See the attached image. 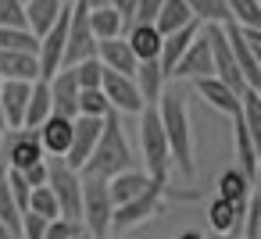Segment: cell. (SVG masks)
<instances>
[{
	"label": "cell",
	"mask_w": 261,
	"mask_h": 239,
	"mask_svg": "<svg viewBox=\"0 0 261 239\" xmlns=\"http://www.w3.org/2000/svg\"><path fill=\"white\" fill-rule=\"evenodd\" d=\"M158 118H161V129H165V139H168V154H172V168H179L186 178L197 171L193 164V129H190V111H186V100L182 93L175 89H165L158 97Z\"/></svg>",
	"instance_id": "1"
},
{
	"label": "cell",
	"mask_w": 261,
	"mask_h": 239,
	"mask_svg": "<svg viewBox=\"0 0 261 239\" xmlns=\"http://www.w3.org/2000/svg\"><path fill=\"white\" fill-rule=\"evenodd\" d=\"M136 168V154L122 132V122H118V111H111L100 125V136H97V146L93 154L86 157V164L79 168V175H90V178H115L118 171H129Z\"/></svg>",
	"instance_id": "2"
},
{
	"label": "cell",
	"mask_w": 261,
	"mask_h": 239,
	"mask_svg": "<svg viewBox=\"0 0 261 239\" xmlns=\"http://www.w3.org/2000/svg\"><path fill=\"white\" fill-rule=\"evenodd\" d=\"M193 200L197 193H172L168 189V182H150L140 196H133L129 203H118L115 207V214H111V232H125V228H136V225H143L147 218H154L161 207H165V200Z\"/></svg>",
	"instance_id": "3"
},
{
	"label": "cell",
	"mask_w": 261,
	"mask_h": 239,
	"mask_svg": "<svg viewBox=\"0 0 261 239\" xmlns=\"http://www.w3.org/2000/svg\"><path fill=\"white\" fill-rule=\"evenodd\" d=\"M140 146H143L147 175L158 178V182H168L172 154H168V139H165V129H161V118H158V107L154 104H147L140 111Z\"/></svg>",
	"instance_id": "4"
},
{
	"label": "cell",
	"mask_w": 261,
	"mask_h": 239,
	"mask_svg": "<svg viewBox=\"0 0 261 239\" xmlns=\"http://www.w3.org/2000/svg\"><path fill=\"white\" fill-rule=\"evenodd\" d=\"M83 178V228L93 239H108L111 235V214H115V200L108 193V178Z\"/></svg>",
	"instance_id": "5"
},
{
	"label": "cell",
	"mask_w": 261,
	"mask_h": 239,
	"mask_svg": "<svg viewBox=\"0 0 261 239\" xmlns=\"http://www.w3.org/2000/svg\"><path fill=\"white\" fill-rule=\"evenodd\" d=\"M47 186L58 200V218L79 221L83 225V178L75 168H68L65 161L47 164Z\"/></svg>",
	"instance_id": "6"
},
{
	"label": "cell",
	"mask_w": 261,
	"mask_h": 239,
	"mask_svg": "<svg viewBox=\"0 0 261 239\" xmlns=\"http://www.w3.org/2000/svg\"><path fill=\"white\" fill-rule=\"evenodd\" d=\"M86 57H97V36L90 29V8L83 0H75L72 11H68V33H65V57H61V68L65 65H79Z\"/></svg>",
	"instance_id": "7"
},
{
	"label": "cell",
	"mask_w": 261,
	"mask_h": 239,
	"mask_svg": "<svg viewBox=\"0 0 261 239\" xmlns=\"http://www.w3.org/2000/svg\"><path fill=\"white\" fill-rule=\"evenodd\" d=\"M222 33H225V40H229V54H232L236 68H240L243 82H247L250 89H261V54L247 43V36L240 33V25H236V22H225V25H222Z\"/></svg>",
	"instance_id": "8"
},
{
	"label": "cell",
	"mask_w": 261,
	"mask_h": 239,
	"mask_svg": "<svg viewBox=\"0 0 261 239\" xmlns=\"http://www.w3.org/2000/svg\"><path fill=\"white\" fill-rule=\"evenodd\" d=\"M100 125H104V118H90V114H75L72 118V139H68V150H65V164L68 168H83L86 164V157L93 154V146H97V136H100Z\"/></svg>",
	"instance_id": "9"
},
{
	"label": "cell",
	"mask_w": 261,
	"mask_h": 239,
	"mask_svg": "<svg viewBox=\"0 0 261 239\" xmlns=\"http://www.w3.org/2000/svg\"><path fill=\"white\" fill-rule=\"evenodd\" d=\"M100 89H104L111 111H118V114H140L147 107L143 97H140V89H136V82H133V75H122V72H108L104 68Z\"/></svg>",
	"instance_id": "10"
},
{
	"label": "cell",
	"mask_w": 261,
	"mask_h": 239,
	"mask_svg": "<svg viewBox=\"0 0 261 239\" xmlns=\"http://www.w3.org/2000/svg\"><path fill=\"white\" fill-rule=\"evenodd\" d=\"M204 75H215L211 72V47H207V36H204V25L200 33L190 40V47L182 50V57L172 65V75L168 79H204Z\"/></svg>",
	"instance_id": "11"
},
{
	"label": "cell",
	"mask_w": 261,
	"mask_h": 239,
	"mask_svg": "<svg viewBox=\"0 0 261 239\" xmlns=\"http://www.w3.org/2000/svg\"><path fill=\"white\" fill-rule=\"evenodd\" d=\"M47 89H50V114H61V118L79 114V82H75V72L68 65L47 79Z\"/></svg>",
	"instance_id": "12"
},
{
	"label": "cell",
	"mask_w": 261,
	"mask_h": 239,
	"mask_svg": "<svg viewBox=\"0 0 261 239\" xmlns=\"http://www.w3.org/2000/svg\"><path fill=\"white\" fill-rule=\"evenodd\" d=\"M36 161H43V146H40L36 129H8V168L22 171Z\"/></svg>",
	"instance_id": "13"
},
{
	"label": "cell",
	"mask_w": 261,
	"mask_h": 239,
	"mask_svg": "<svg viewBox=\"0 0 261 239\" xmlns=\"http://www.w3.org/2000/svg\"><path fill=\"white\" fill-rule=\"evenodd\" d=\"M193 89H197V97H200L207 107H215V111H222V114H236V111H240V93H236L232 86H225L218 75L193 79Z\"/></svg>",
	"instance_id": "14"
},
{
	"label": "cell",
	"mask_w": 261,
	"mask_h": 239,
	"mask_svg": "<svg viewBox=\"0 0 261 239\" xmlns=\"http://www.w3.org/2000/svg\"><path fill=\"white\" fill-rule=\"evenodd\" d=\"M232 118V143H236V168L250 178V182H257V154H261V143L250 136V129L243 125V118H240V111L236 114H229Z\"/></svg>",
	"instance_id": "15"
},
{
	"label": "cell",
	"mask_w": 261,
	"mask_h": 239,
	"mask_svg": "<svg viewBox=\"0 0 261 239\" xmlns=\"http://www.w3.org/2000/svg\"><path fill=\"white\" fill-rule=\"evenodd\" d=\"M97 61L108 68V72H122V75H133L136 72V54L133 47L125 43V36H111V40H97Z\"/></svg>",
	"instance_id": "16"
},
{
	"label": "cell",
	"mask_w": 261,
	"mask_h": 239,
	"mask_svg": "<svg viewBox=\"0 0 261 239\" xmlns=\"http://www.w3.org/2000/svg\"><path fill=\"white\" fill-rule=\"evenodd\" d=\"M29 89H33V82H22V79H4V82H0V111H4L11 129H22Z\"/></svg>",
	"instance_id": "17"
},
{
	"label": "cell",
	"mask_w": 261,
	"mask_h": 239,
	"mask_svg": "<svg viewBox=\"0 0 261 239\" xmlns=\"http://www.w3.org/2000/svg\"><path fill=\"white\" fill-rule=\"evenodd\" d=\"M200 33V22H190V25H182V29H175V33H165L161 36V50H158V65H161V72H165V79L172 75V65L182 57V50L190 47V40Z\"/></svg>",
	"instance_id": "18"
},
{
	"label": "cell",
	"mask_w": 261,
	"mask_h": 239,
	"mask_svg": "<svg viewBox=\"0 0 261 239\" xmlns=\"http://www.w3.org/2000/svg\"><path fill=\"white\" fill-rule=\"evenodd\" d=\"M36 136H40V146H43V154L65 157V150H68V139H72V118L50 114V118H43V125L36 129Z\"/></svg>",
	"instance_id": "19"
},
{
	"label": "cell",
	"mask_w": 261,
	"mask_h": 239,
	"mask_svg": "<svg viewBox=\"0 0 261 239\" xmlns=\"http://www.w3.org/2000/svg\"><path fill=\"white\" fill-rule=\"evenodd\" d=\"M125 43L133 47V54H136V61H150V57H158V50H161V33L154 29V22H133V25H125Z\"/></svg>",
	"instance_id": "20"
},
{
	"label": "cell",
	"mask_w": 261,
	"mask_h": 239,
	"mask_svg": "<svg viewBox=\"0 0 261 239\" xmlns=\"http://www.w3.org/2000/svg\"><path fill=\"white\" fill-rule=\"evenodd\" d=\"M0 79L36 82V79H40V61H36V54H25V50H0Z\"/></svg>",
	"instance_id": "21"
},
{
	"label": "cell",
	"mask_w": 261,
	"mask_h": 239,
	"mask_svg": "<svg viewBox=\"0 0 261 239\" xmlns=\"http://www.w3.org/2000/svg\"><path fill=\"white\" fill-rule=\"evenodd\" d=\"M150 182H154V178H150L147 171L129 168V171H118L115 178H108V193H111V200H115V207H118V203H129L133 196H140Z\"/></svg>",
	"instance_id": "22"
},
{
	"label": "cell",
	"mask_w": 261,
	"mask_h": 239,
	"mask_svg": "<svg viewBox=\"0 0 261 239\" xmlns=\"http://www.w3.org/2000/svg\"><path fill=\"white\" fill-rule=\"evenodd\" d=\"M61 11H65L61 0H25V29L40 40V36L58 22Z\"/></svg>",
	"instance_id": "23"
},
{
	"label": "cell",
	"mask_w": 261,
	"mask_h": 239,
	"mask_svg": "<svg viewBox=\"0 0 261 239\" xmlns=\"http://www.w3.org/2000/svg\"><path fill=\"white\" fill-rule=\"evenodd\" d=\"M133 82H136V89H140L143 104H158V97L165 93V72H161L158 57L140 61V65H136V72H133Z\"/></svg>",
	"instance_id": "24"
},
{
	"label": "cell",
	"mask_w": 261,
	"mask_h": 239,
	"mask_svg": "<svg viewBox=\"0 0 261 239\" xmlns=\"http://www.w3.org/2000/svg\"><path fill=\"white\" fill-rule=\"evenodd\" d=\"M218 196L229 200L232 207H247V200L254 196V182L232 164V168H225V171L218 175Z\"/></svg>",
	"instance_id": "25"
},
{
	"label": "cell",
	"mask_w": 261,
	"mask_h": 239,
	"mask_svg": "<svg viewBox=\"0 0 261 239\" xmlns=\"http://www.w3.org/2000/svg\"><path fill=\"white\" fill-rule=\"evenodd\" d=\"M43 118H50V89H47V79H36L33 89H29V104H25L22 129H40Z\"/></svg>",
	"instance_id": "26"
},
{
	"label": "cell",
	"mask_w": 261,
	"mask_h": 239,
	"mask_svg": "<svg viewBox=\"0 0 261 239\" xmlns=\"http://www.w3.org/2000/svg\"><path fill=\"white\" fill-rule=\"evenodd\" d=\"M190 22H197V18L190 15L186 0H165V4L158 8V15H154V29H158L161 36H165V33H175V29L190 25Z\"/></svg>",
	"instance_id": "27"
},
{
	"label": "cell",
	"mask_w": 261,
	"mask_h": 239,
	"mask_svg": "<svg viewBox=\"0 0 261 239\" xmlns=\"http://www.w3.org/2000/svg\"><path fill=\"white\" fill-rule=\"evenodd\" d=\"M240 218H243V207H232L222 196H215L207 203V225H211V232H240Z\"/></svg>",
	"instance_id": "28"
},
{
	"label": "cell",
	"mask_w": 261,
	"mask_h": 239,
	"mask_svg": "<svg viewBox=\"0 0 261 239\" xmlns=\"http://www.w3.org/2000/svg\"><path fill=\"white\" fill-rule=\"evenodd\" d=\"M90 29H93L97 40H111V36L125 33V22L111 4H100V8H90Z\"/></svg>",
	"instance_id": "29"
},
{
	"label": "cell",
	"mask_w": 261,
	"mask_h": 239,
	"mask_svg": "<svg viewBox=\"0 0 261 239\" xmlns=\"http://www.w3.org/2000/svg\"><path fill=\"white\" fill-rule=\"evenodd\" d=\"M190 15L200 22V25H225L229 22V8L225 0H186Z\"/></svg>",
	"instance_id": "30"
},
{
	"label": "cell",
	"mask_w": 261,
	"mask_h": 239,
	"mask_svg": "<svg viewBox=\"0 0 261 239\" xmlns=\"http://www.w3.org/2000/svg\"><path fill=\"white\" fill-rule=\"evenodd\" d=\"M40 40L25 29V25H0V50H25L36 54Z\"/></svg>",
	"instance_id": "31"
},
{
	"label": "cell",
	"mask_w": 261,
	"mask_h": 239,
	"mask_svg": "<svg viewBox=\"0 0 261 239\" xmlns=\"http://www.w3.org/2000/svg\"><path fill=\"white\" fill-rule=\"evenodd\" d=\"M25 211H33V214H40V218H47V221L58 218V200H54V193H50L47 182L29 189V203H25Z\"/></svg>",
	"instance_id": "32"
},
{
	"label": "cell",
	"mask_w": 261,
	"mask_h": 239,
	"mask_svg": "<svg viewBox=\"0 0 261 239\" xmlns=\"http://www.w3.org/2000/svg\"><path fill=\"white\" fill-rule=\"evenodd\" d=\"M229 22L236 25H261V0H225Z\"/></svg>",
	"instance_id": "33"
},
{
	"label": "cell",
	"mask_w": 261,
	"mask_h": 239,
	"mask_svg": "<svg viewBox=\"0 0 261 239\" xmlns=\"http://www.w3.org/2000/svg\"><path fill=\"white\" fill-rule=\"evenodd\" d=\"M68 68L75 72V82H79V89H100L104 65H100L97 57H86V61H79V65H68Z\"/></svg>",
	"instance_id": "34"
},
{
	"label": "cell",
	"mask_w": 261,
	"mask_h": 239,
	"mask_svg": "<svg viewBox=\"0 0 261 239\" xmlns=\"http://www.w3.org/2000/svg\"><path fill=\"white\" fill-rule=\"evenodd\" d=\"M79 114L108 118V114H111V104H108L104 89H79Z\"/></svg>",
	"instance_id": "35"
},
{
	"label": "cell",
	"mask_w": 261,
	"mask_h": 239,
	"mask_svg": "<svg viewBox=\"0 0 261 239\" xmlns=\"http://www.w3.org/2000/svg\"><path fill=\"white\" fill-rule=\"evenodd\" d=\"M86 228L79 221H68V218H50L47 228H43V239H79Z\"/></svg>",
	"instance_id": "36"
},
{
	"label": "cell",
	"mask_w": 261,
	"mask_h": 239,
	"mask_svg": "<svg viewBox=\"0 0 261 239\" xmlns=\"http://www.w3.org/2000/svg\"><path fill=\"white\" fill-rule=\"evenodd\" d=\"M0 25H25V0H0Z\"/></svg>",
	"instance_id": "37"
},
{
	"label": "cell",
	"mask_w": 261,
	"mask_h": 239,
	"mask_svg": "<svg viewBox=\"0 0 261 239\" xmlns=\"http://www.w3.org/2000/svg\"><path fill=\"white\" fill-rule=\"evenodd\" d=\"M165 4V0H136V11H133V22H154L158 8ZM129 22V25H133Z\"/></svg>",
	"instance_id": "38"
},
{
	"label": "cell",
	"mask_w": 261,
	"mask_h": 239,
	"mask_svg": "<svg viewBox=\"0 0 261 239\" xmlns=\"http://www.w3.org/2000/svg\"><path fill=\"white\" fill-rule=\"evenodd\" d=\"M22 178H25L29 186H43V182H47V161H36V164L22 168Z\"/></svg>",
	"instance_id": "39"
},
{
	"label": "cell",
	"mask_w": 261,
	"mask_h": 239,
	"mask_svg": "<svg viewBox=\"0 0 261 239\" xmlns=\"http://www.w3.org/2000/svg\"><path fill=\"white\" fill-rule=\"evenodd\" d=\"M108 4H111V8H115V11L122 15V22H125V25L133 22V11H136V0H108Z\"/></svg>",
	"instance_id": "40"
},
{
	"label": "cell",
	"mask_w": 261,
	"mask_h": 239,
	"mask_svg": "<svg viewBox=\"0 0 261 239\" xmlns=\"http://www.w3.org/2000/svg\"><path fill=\"white\" fill-rule=\"evenodd\" d=\"M204 239H243L240 232H211V235H204Z\"/></svg>",
	"instance_id": "41"
},
{
	"label": "cell",
	"mask_w": 261,
	"mask_h": 239,
	"mask_svg": "<svg viewBox=\"0 0 261 239\" xmlns=\"http://www.w3.org/2000/svg\"><path fill=\"white\" fill-rule=\"evenodd\" d=\"M175 239H204V235H200V232H193V228H186V232H179Z\"/></svg>",
	"instance_id": "42"
},
{
	"label": "cell",
	"mask_w": 261,
	"mask_h": 239,
	"mask_svg": "<svg viewBox=\"0 0 261 239\" xmlns=\"http://www.w3.org/2000/svg\"><path fill=\"white\" fill-rule=\"evenodd\" d=\"M8 129H11V125H8V118H4V111H0V136H8Z\"/></svg>",
	"instance_id": "43"
},
{
	"label": "cell",
	"mask_w": 261,
	"mask_h": 239,
	"mask_svg": "<svg viewBox=\"0 0 261 239\" xmlns=\"http://www.w3.org/2000/svg\"><path fill=\"white\" fill-rule=\"evenodd\" d=\"M86 8H100V4H108V0H83Z\"/></svg>",
	"instance_id": "44"
},
{
	"label": "cell",
	"mask_w": 261,
	"mask_h": 239,
	"mask_svg": "<svg viewBox=\"0 0 261 239\" xmlns=\"http://www.w3.org/2000/svg\"><path fill=\"white\" fill-rule=\"evenodd\" d=\"M61 4H75V0H61Z\"/></svg>",
	"instance_id": "45"
},
{
	"label": "cell",
	"mask_w": 261,
	"mask_h": 239,
	"mask_svg": "<svg viewBox=\"0 0 261 239\" xmlns=\"http://www.w3.org/2000/svg\"><path fill=\"white\" fill-rule=\"evenodd\" d=\"M0 82H4V79H0Z\"/></svg>",
	"instance_id": "46"
}]
</instances>
